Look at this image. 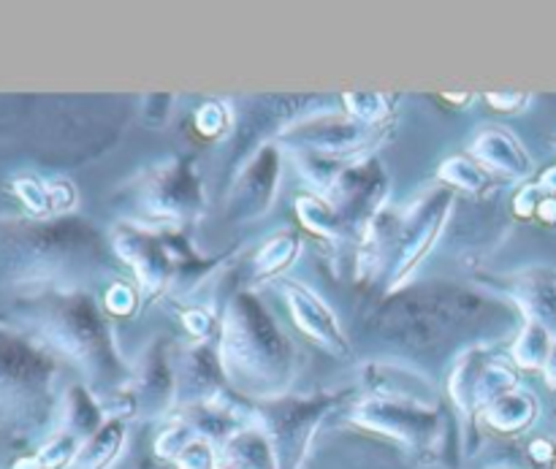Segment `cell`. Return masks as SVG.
I'll return each mask as SVG.
<instances>
[{
    "instance_id": "obj_25",
    "label": "cell",
    "mask_w": 556,
    "mask_h": 469,
    "mask_svg": "<svg viewBox=\"0 0 556 469\" xmlns=\"http://www.w3.org/2000/svg\"><path fill=\"white\" fill-rule=\"evenodd\" d=\"M174 465L179 469H217L215 445L204 438L190 440V443L182 448V454L174 459Z\"/></svg>"
},
{
    "instance_id": "obj_7",
    "label": "cell",
    "mask_w": 556,
    "mask_h": 469,
    "mask_svg": "<svg viewBox=\"0 0 556 469\" xmlns=\"http://www.w3.org/2000/svg\"><path fill=\"white\" fill-rule=\"evenodd\" d=\"M448 215H451L448 195H429L427 201H421V204L413 210V215L407 217L405 228H402L400 258H396L394 282L405 280L407 271H413V266L427 255V250L432 248L434 239H438L440 231H443Z\"/></svg>"
},
{
    "instance_id": "obj_3",
    "label": "cell",
    "mask_w": 556,
    "mask_h": 469,
    "mask_svg": "<svg viewBox=\"0 0 556 469\" xmlns=\"http://www.w3.org/2000/svg\"><path fill=\"white\" fill-rule=\"evenodd\" d=\"M22 320L49 351L74 362L90 380H114L117 356L109 329L87 296L76 291L41 293L22 313Z\"/></svg>"
},
{
    "instance_id": "obj_6",
    "label": "cell",
    "mask_w": 556,
    "mask_h": 469,
    "mask_svg": "<svg viewBox=\"0 0 556 469\" xmlns=\"http://www.w3.org/2000/svg\"><path fill=\"white\" fill-rule=\"evenodd\" d=\"M353 421L364 429L386 434L407 448H432L440 438V416L416 396H372L358 402Z\"/></svg>"
},
{
    "instance_id": "obj_10",
    "label": "cell",
    "mask_w": 556,
    "mask_h": 469,
    "mask_svg": "<svg viewBox=\"0 0 556 469\" xmlns=\"http://www.w3.org/2000/svg\"><path fill=\"white\" fill-rule=\"evenodd\" d=\"M114 250L123 255L125 264L134 269L139 277L141 288L147 293H157L168 280V255L157 242H152L147 233L136 231V228H119L114 233Z\"/></svg>"
},
{
    "instance_id": "obj_28",
    "label": "cell",
    "mask_w": 556,
    "mask_h": 469,
    "mask_svg": "<svg viewBox=\"0 0 556 469\" xmlns=\"http://www.w3.org/2000/svg\"><path fill=\"white\" fill-rule=\"evenodd\" d=\"M195 125H199L201 134H206V136L220 134V128L226 125V112H223L220 103H204L199 112V117H195Z\"/></svg>"
},
{
    "instance_id": "obj_16",
    "label": "cell",
    "mask_w": 556,
    "mask_h": 469,
    "mask_svg": "<svg viewBox=\"0 0 556 469\" xmlns=\"http://www.w3.org/2000/svg\"><path fill=\"white\" fill-rule=\"evenodd\" d=\"M103 421H106L103 418V407L81 385H76V389H71L65 394L63 427H60L63 432H71L74 438H79L85 443L92 432H98L103 427Z\"/></svg>"
},
{
    "instance_id": "obj_22",
    "label": "cell",
    "mask_w": 556,
    "mask_h": 469,
    "mask_svg": "<svg viewBox=\"0 0 556 469\" xmlns=\"http://www.w3.org/2000/svg\"><path fill=\"white\" fill-rule=\"evenodd\" d=\"M438 177L443 182L454 185V188L467 190V193H478V190L486 188V174H483V168L478 163L467 161V157H448L438 168Z\"/></svg>"
},
{
    "instance_id": "obj_12",
    "label": "cell",
    "mask_w": 556,
    "mask_h": 469,
    "mask_svg": "<svg viewBox=\"0 0 556 469\" xmlns=\"http://www.w3.org/2000/svg\"><path fill=\"white\" fill-rule=\"evenodd\" d=\"M516 302L527 313V320L556 334V275L546 269L527 271L516 282Z\"/></svg>"
},
{
    "instance_id": "obj_31",
    "label": "cell",
    "mask_w": 556,
    "mask_h": 469,
    "mask_svg": "<svg viewBox=\"0 0 556 469\" xmlns=\"http://www.w3.org/2000/svg\"><path fill=\"white\" fill-rule=\"evenodd\" d=\"M546 378H548V385H556V345L552 347V353H548Z\"/></svg>"
},
{
    "instance_id": "obj_9",
    "label": "cell",
    "mask_w": 556,
    "mask_h": 469,
    "mask_svg": "<svg viewBox=\"0 0 556 469\" xmlns=\"http://www.w3.org/2000/svg\"><path fill=\"white\" fill-rule=\"evenodd\" d=\"M277 177H280V163H277L275 147H264L255 155V161L244 168L242 179L233 188V215L255 217L264 215L277 195Z\"/></svg>"
},
{
    "instance_id": "obj_26",
    "label": "cell",
    "mask_w": 556,
    "mask_h": 469,
    "mask_svg": "<svg viewBox=\"0 0 556 469\" xmlns=\"http://www.w3.org/2000/svg\"><path fill=\"white\" fill-rule=\"evenodd\" d=\"M14 193L20 195V201L33 212V215H49V212H52L49 185L38 182V179H16Z\"/></svg>"
},
{
    "instance_id": "obj_2",
    "label": "cell",
    "mask_w": 556,
    "mask_h": 469,
    "mask_svg": "<svg viewBox=\"0 0 556 469\" xmlns=\"http://www.w3.org/2000/svg\"><path fill=\"white\" fill-rule=\"evenodd\" d=\"M217 356L239 389L264 394L266 400L291 380V342L282 337L280 326L271 320L264 304L250 293H239L228 304Z\"/></svg>"
},
{
    "instance_id": "obj_11",
    "label": "cell",
    "mask_w": 556,
    "mask_h": 469,
    "mask_svg": "<svg viewBox=\"0 0 556 469\" xmlns=\"http://www.w3.org/2000/svg\"><path fill=\"white\" fill-rule=\"evenodd\" d=\"M293 134L299 136L304 147L309 152H318V155H342V152H353L362 144H367L369 128L367 125L356 123V119L345 117H309L307 123L296 125Z\"/></svg>"
},
{
    "instance_id": "obj_35",
    "label": "cell",
    "mask_w": 556,
    "mask_h": 469,
    "mask_svg": "<svg viewBox=\"0 0 556 469\" xmlns=\"http://www.w3.org/2000/svg\"><path fill=\"white\" fill-rule=\"evenodd\" d=\"M217 469H237V467H231V465H226V461H223V465H217Z\"/></svg>"
},
{
    "instance_id": "obj_29",
    "label": "cell",
    "mask_w": 556,
    "mask_h": 469,
    "mask_svg": "<svg viewBox=\"0 0 556 469\" xmlns=\"http://www.w3.org/2000/svg\"><path fill=\"white\" fill-rule=\"evenodd\" d=\"M106 307L117 315L130 313V309H134V293H130V288L114 286L106 296Z\"/></svg>"
},
{
    "instance_id": "obj_23",
    "label": "cell",
    "mask_w": 556,
    "mask_h": 469,
    "mask_svg": "<svg viewBox=\"0 0 556 469\" xmlns=\"http://www.w3.org/2000/svg\"><path fill=\"white\" fill-rule=\"evenodd\" d=\"M296 244V237H291V233H282V237H275L271 242H266L264 248H261L258 258H255V275H275L282 266L291 264L293 255H296L299 250Z\"/></svg>"
},
{
    "instance_id": "obj_30",
    "label": "cell",
    "mask_w": 556,
    "mask_h": 469,
    "mask_svg": "<svg viewBox=\"0 0 556 469\" xmlns=\"http://www.w3.org/2000/svg\"><path fill=\"white\" fill-rule=\"evenodd\" d=\"M185 326H188V329L193 331V334L204 337L206 331H210V318H206L204 313H190L188 318H185Z\"/></svg>"
},
{
    "instance_id": "obj_15",
    "label": "cell",
    "mask_w": 556,
    "mask_h": 469,
    "mask_svg": "<svg viewBox=\"0 0 556 469\" xmlns=\"http://www.w3.org/2000/svg\"><path fill=\"white\" fill-rule=\"evenodd\" d=\"M125 443V421L123 418H106L98 432L81 443L71 469H109L119 456Z\"/></svg>"
},
{
    "instance_id": "obj_34",
    "label": "cell",
    "mask_w": 556,
    "mask_h": 469,
    "mask_svg": "<svg viewBox=\"0 0 556 469\" xmlns=\"http://www.w3.org/2000/svg\"><path fill=\"white\" fill-rule=\"evenodd\" d=\"M3 451H5V445H3V429H0V461H3Z\"/></svg>"
},
{
    "instance_id": "obj_21",
    "label": "cell",
    "mask_w": 556,
    "mask_h": 469,
    "mask_svg": "<svg viewBox=\"0 0 556 469\" xmlns=\"http://www.w3.org/2000/svg\"><path fill=\"white\" fill-rule=\"evenodd\" d=\"M79 448H81L79 438H74L71 432L58 429V432H54L52 438H49L47 443L38 448V454L33 456V461H36L38 469H63V467L74 465Z\"/></svg>"
},
{
    "instance_id": "obj_33",
    "label": "cell",
    "mask_w": 556,
    "mask_h": 469,
    "mask_svg": "<svg viewBox=\"0 0 556 469\" xmlns=\"http://www.w3.org/2000/svg\"><path fill=\"white\" fill-rule=\"evenodd\" d=\"M543 182L552 185V188H556V168H554V172H548V174H546V179H543Z\"/></svg>"
},
{
    "instance_id": "obj_19",
    "label": "cell",
    "mask_w": 556,
    "mask_h": 469,
    "mask_svg": "<svg viewBox=\"0 0 556 469\" xmlns=\"http://www.w3.org/2000/svg\"><path fill=\"white\" fill-rule=\"evenodd\" d=\"M548 353H552V340H548V331L543 326L532 324L527 320L525 331L519 334L514 345V358L527 369H535V367H546L548 362Z\"/></svg>"
},
{
    "instance_id": "obj_14",
    "label": "cell",
    "mask_w": 556,
    "mask_h": 469,
    "mask_svg": "<svg viewBox=\"0 0 556 469\" xmlns=\"http://www.w3.org/2000/svg\"><path fill=\"white\" fill-rule=\"evenodd\" d=\"M226 465L237 469H280L269 438L258 427H242L223 443Z\"/></svg>"
},
{
    "instance_id": "obj_5",
    "label": "cell",
    "mask_w": 556,
    "mask_h": 469,
    "mask_svg": "<svg viewBox=\"0 0 556 469\" xmlns=\"http://www.w3.org/2000/svg\"><path fill=\"white\" fill-rule=\"evenodd\" d=\"M329 407V396H315V400L304 402L271 396V400L261 402L255 418H258V429L269 438L271 448H275L280 469L299 467L309 440H313L315 427Z\"/></svg>"
},
{
    "instance_id": "obj_20",
    "label": "cell",
    "mask_w": 556,
    "mask_h": 469,
    "mask_svg": "<svg viewBox=\"0 0 556 469\" xmlns=\"http://www.w3.org/2000/svg\"><path fill=\"white\" fill-rule=\"evenodd\" d=\"M296 212L309 231L320 233V237H337V233H340L342 217H340V212L329 204V201L304 195V199L296 201Z\"/></svg>"
},
{
    "instance_id": "obj_27",
    "label": "cell",
    "mask_w": 556,
    "mask_h": 469,
    "mask_svg": "<svg viewBox=\"0 0 556 469\" xmlns=\"http://www.w3.org/2000/svg\"><path fill=\"white\" fill-rule=\"evenodd\" d=\"M195 438H199V434H195L193 429L188 427V423H177V427L166 429V432L157 438L155 456H157V459H163V461H174L179 454H182L185 445H188L190 440H195Z\"/></svg>"
},
{
    "instance_id": "obj_13",
    "label": "cell",
    "mask_w": 556,
    "mask_h": 469,
    "mask_svg": "<svg viewBox=\"0 0 556 469\" xmlns=\"http://www.w3.org/2000/svg\"><path fill=\"white\" fill-rule=\"evenodd\" d=\"M470 152L476 155V161L505 174V177H525L530 172V161L521 152V147L503 130H483V134H478L476 141L470 144Z\"/></svg>"
},
{
    "instance_id": "obj_24",
    "label": "cell",
    "mask_w": 556,
    "mask_h": 469,
    "mask_svg": "<svg viewBox=\"0 0 556 469\" xmlns=\"http://www.w3.org/2000/svg\"><path fill=\"white\" fill-rule=\"evenodd\" d=\"M342 103H345L351 119L367 125V128L372 123H378V119L389 117V101L383 96H378V92H348L342 98Z\"/></svg>"
},
{
    "instance_id": "obj_18",
    "label": "cell",
    "mask_w": 556,
    "mask_h": 469,
    "mask_svg": "<svg viewBox=\"0 0 556 469\" xmlns=\"http://www.w3.org/2000/svg\"><path fill=\"white\" fill-rule=\"evenodd\" d=\"M535 416V405L527 394L519 391H508V394L497 396L492 405L483 410L489 427L500 429V432H516V429H525L527 423Z\"/></svg>"
},
{
    "instance_id": "obj_8",
    "label": "cell",
    "mask_w": 556,
    "mask_h": 469,
    "mask_svg": "<svg viewBox=\"0 0 556 469\" xmlns=\"http://www.w3.org/2000/svg\"><path fill=\"white\" fill-rule=\"evenodd\" d=\"M282 296H286V304L288 309H291L296 326L309 337V340L324 345L326 351L334 353V356L348 353V337L345 331H342L337 315L331 313L329 304H324L309 288L296 286V282H286V286H282Z\"/></svg>"
},
{
    "instance_id": "obj_17",
    "label": "cell",
    "mask_w": 556,
    "mask_h": 469,
    "mask_svg": "<svg viewBox=\"0 0 556 469\" xmlns=\"http://www.w3.org/2000/svg\"><path fill=\"white\" fill-rule=\"evenodd\" d=\"M486 364V356L481 351L465 353V356L456 362L454 375H451V396H454L456 407H459L465 416L478 413V380H481V369Z\"/></svg>"
},
{
    "instance_id": "obj_32",
    "label": "cell",
    "mask_w": 556,
    "mask_h": 469,
    "mask_svg": "<svg viewBox=\"0 0 556 469\" xmlns=\"http://www.w3.org/2000/svg\"><path fill=\"white\" fill-rule=\"evenodd\" d=\"M14 469H38V467H36V461H33V459H25V461H16Z\"/></svg>"
},
{
    "instance_id": "obj_4",
    "label": "cell",
    "mask_w": 556,
    "mask_h": 469,
    "mask_svg": "<svg viewBox=\"0 0 556 469\" xmlns=\"http://www.w3.org/2000/svg\"><path fill=\"white\" fill-rule=\"evenodd\" d=\"M54 362L36 342L0 329V429H33L52 407Z\"/></svg>"
},
{
    "instance_id": "obj_1",
    "label": "cell",
    "mask_w": 556,
    "mask_h": 469,
    "mask_svg": "<svg viewBox=\"0 0 556 469\" xmlns=\"http://www.w3.org/2000/svg\"><path fill=\"white\" fill-rule=\"evenodd\" d=\"M98 261V237L87 223H3L0 226V282L58 293L60 282L79 277Z\"/></svg>"
}]
</instances>
